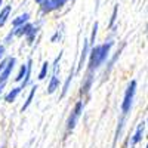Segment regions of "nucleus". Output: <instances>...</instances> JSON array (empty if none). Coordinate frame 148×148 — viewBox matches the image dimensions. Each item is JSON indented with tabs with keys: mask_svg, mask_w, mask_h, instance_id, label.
Returning <instances> with one entry per match:
<instances>
[{
	"mask_svg": "<svg viewBox=\"0 0 148 148\" xmlns=\"http://www.w3.org/2000/svg\"><path fill=\"white\" fill-rule=\"evenodd\" d=\"M127 148H136V147H127Z\"/></svg>",
	"mask_w": 148,
	"mask_h": 148,
	"instance_id": "obj_31",
	"label": "nucleus"
},
{
	"mask_svg": "<svg viewBox=\"0 0 148 148\" xmlns=\"http://www.w3.org/2000/svg\"><path fill=\"white\" fill-rule=\"evenodd\" d=\"M74 77H76V67H73V68L70 70L68 76H67V79H65V82H64V84H62V88H61V98H65V96H67V93H68V90H70V86H71Z\"/></svg>",
	"mask_w": 148,
	"mask_h": 148,
	"instance_id": "obj_13",
	"label": "nucleus"
},
{
	"mask_svg": "<svg viewBox=\"0 0 148 148\" xmlns=\"http://www.w3.org/2000/svg\"><path fill=\"white\" fill-rule=\"evenodd\" d=\"M15 67H16V58L15 56H9V61H8L5 70L0 73V86H6V83L10 79L12 73H14V70H15Z\"/></svg>",
	"mask_w": 148,
	"mask_h": 148,
	"instance_id": "obj_6",
	"label": "nucleus"
},
{
	"mask_svg": "<svg viewBox=\"0 0 148 148\" xmlns=\"http://www.w3.org/2000/svg\"><path fill=\"white\" fill-rule=\"evenodd\" d=\"M126 123H127V117L125 116H120L119 120H117V127H116V132H114V145L117 144V141L121 138L123 135V130L126 127Z\"/></svg>",
	"mask_w": 148,
	"mask_h": 148,
	"instance_id": "obj_14",
	"label": "nucleus"
},
{
	"mask_svg": "<svg viewBox=\"0 0 148 148\" xmlns=\"http://www.w3.org/2000/svg\"><path fill=\"white\" fill-rule=\"evenodd\" d=\"M98 30H99V24L95 22L93 25H92V33H90V37H88V40H89V46L92 47L93 45H96V36H98Z\"/></svg>",
	"mask_w": 148,
	"mask_h": 148,
	"instance_id": "obj_22",
	"label": "nucleus"
},
{
	"mask_svg": "<svg viewBox=\"0 0 148 148\" xmlns=\"http://www.w3.org/2000/svg\"><path fill=\"white\" fill-rule=\"evenodd\" d=\"M22 89H21V86H15V88H12L10 90H8L6 93H3V101L6 104H12V102H15L16 101V98L21 95Z\"/></svg>",
	"mask_w": 148,
	"mask_h": 148,
	"instance_id": "obj_12",
	"label": "nucleus"
},
{
	"mask_svg": "<svg viewBox=\"0 0 148 148\" xmlns=\"http://www.w3.org/2000/svg\"><path fill=\"white\" fill-rule=\"evenodd\" d=\"M59 88H61V80H59V77H58V76H52V74H51V79H49V83H47L46 93H47V95H53Z\"/></svg>",
	"mask_w": 148,
	"mask_h": 148,
	"instance_id": "obj_16",
	"label": "nucleus"
},
{
	"mask_svg": "<svg viewBox=\"0 0 148 148\" xmlns=\"http://www.w3.org/2000/svg\"><path fill=\"white\" fill-rule=\"evenodd\" d=\"M31 25H33V22H27V24H24V25L12 28V33H14L15 39H22V37H25L27 33H28V30L31 28Z\"/></svg>",
	"mask_w": 148,
	"mask_h": 148,
	"instance_id": "obj_17",
	"label": "nucleus"
},
{
	"mask_svg": "<svg viewBox=\"0 0 148 148\" xmlns=\"http://www.w3.org/2000/svg\"><path fill=\"white\" fill-rule=\"evenodd\" d=\"M25 70H27V65H25V64H22V65L19 67V71L16 73V76H15V82H16V83H21V82H22L24 76H25Z\"/></svg>",
	"mask_w": 148,
	"mask_h": 148,
	"instance_id": "obj_24",
	"label": "nucleus"
},
{
	"mask_svg": "<svg viewBox=\"0 0 148 148\" xmlns=\"http://www.w3.org/2000/svg\"><path fill=\"white\" fill-rule=\"evenodd\" d=\"M64 37V25H61V28H56V31L51 36V42L52 43H59Z\"/></svg>",
	"mask_w": 148,
	"mask_h": 148,
	"instance_id": "obj_23",
	"label": "nucleus"
},
{
	"mask_svg": "<svg viewBox=\"0 0 148 148\" xmlns=\"http://www.w3.org/2000/svg\"><path fill=\"white\" fill-rule=\"evenodd\" d=\"M3 58H6V46L3 43H0V61Z\"/></svg>",
	"mask_w": 148,
	"mask_h": 148,
	"instance_id": "obj_26",
	"label": "nucleus"
},
{
	"mask_svg": "<svg viewBox=\"0 0 148 148\" xmlns=\"http://www.w3.org/2000/svg\"><path fill=\"white\" fill-rule=\"evenodd\" d=\"M90 51V46H89V40L88 39H83V47H82V52L79 56V61L76 64V73H80L83 70V67L86 65V61H88V55Z\"/></svg>",
	"mask_w": 148,
	"mask_h": 148,
	"instance_id": "obj_8",
	"label": "nucleus"
},
{
	"mask_svg": "<svg viewBox=\"0 0 148 148\" xmlns=\"http://www.w3.org/2000/svg\"><path fill=\"white\" fill-rule=\"evenodd\" d=\"M117 16H119V5H114L113 8V12H111V16H110V21H108V28L113 30L117 24Z\"/></svg>",
	"mask_w": 148,
	"mask_h": 148,
	"instance_id": "obj_21",
	"label": "nucleus"
},
{
	"mask_svg": "<svg viewBox=\"0 0 148 148\" xmlns=\"http://www.w3.org/2000/svg\"><path fill=\"white\" fill-rule=\"evenodd\" d=\"M15 40V36H14V33H12V30L5 36V39H3V45L5 46H8V45H12V42Z\"/></svg>",
	"mask_w": 148,
	"mask_h": 148,
	"instance_id": "obj_25",
	"label": "nucleus"
},
{
	"mask_svg": "<svg viewBox=\"0 0 148 148\" xmlns=\"http://www.w3.org/2000/svg\"><path fill=\"white\" fill-rule=\"evenodd\" d=\"M34 2H36V5H40V3L43 2V0H34Z\"/></svg>",
	"mask_w": 148,
	"mask_h": 148,
	"instance_id": "obj_29",
	"label": "nucleus"
},
{
	"mask_svg": "<svg viewBox=\"0 0 148 148\" xmlns=\"http://www.w3.org/2000/svg\"><path fill=\"white\" fill-rule=\"evenodd\" d=\"M49 73H51V62H49V61H45V62L42 64V67H40V71H39V76H37V79H39L40 82L45 80V79L49 76Z\"/></svg>",
	"mask_w": 148,
	"mask_h": 148,
	"instance_id": "obj_20",
	"label": "nucleus"
},
{
	"mask_svg": "<svg viewBox=\"0 0 148 148\" xmlns=\"http://www.w3.org/2000/svg\"><path fill=\"white\" fill-rule=\"evenodd\" d=\"M31 19V15H30V12H22V14L16 15L14 19H12V28H15V27H19V25H24V24H27L30 22Z\"/></svg>",
	"mask_w": 148,
	"mask_h": 148,
	"instance_id": "obj_15",
	"label": "nucleus"
},
{
	"mask_svg": "<svg viewBox=\"0 0 148 148\" xmlns=\"http://www.w3.org/2000/svg\"><path fill=\"white\" fill-rule=\"evenodd\" d=\"M145 129H147V120H142L139 121L136 127H135V132L130 135L129 138V145L127 147H136L138 144L142 142L144 136H145Z\"/></svg>",
	"mask_w": 148,
	"mask_h": 148,
	"instance_id": "obj_5",
	"label": "nucleus"
},
{
	"mask_svg": "<svg viewBox=\"0 0 148 148\" xmlns=\"http://www.w3.org/2000/svg\"><path fill=\"white\" fill-rule=\"evenodd\" d=\"M8 61H9V56H6V58H3L2 61H0V73L5 70V67H6V64H8Z\"/></svg>",
	"mask_w": 148,
	"mask_h": 148,
	"instance_id": "obj_27",
	"label": "nucleus"
},
{
	"mask_svg": "<svg viewBox=\"0 0 148 148\" xmlns=\"http://www.w3.org/2000/svg\"><path fill=\"white\" fill-rule=\"evenodd\" d=\"M136 92H138V82L130 80L126 86V89H125V93H123V99H121V104H120V116L129 117L130 111L133 108V104H135Z\"/></svg>",
	"mask_w": 148,
	"mask_h": 148,
	"instance_id": "obj_2",
	"label": "nucleus"
},
{
	"mask_svg": "<svg viewBox=\"0 0 148 148\" xmlns=\"http://www.w3.org/2000/svg\"><path fill=\"white\" fill-rule=\"evenodd\" d=\"M25 65H27L25 76H24V79H22V82H21V84H19L22 90L25 89L27 86H30V84H31V76H33V58H28V59H27Z\"/></svg>",
	"mask_w": 148,
	"mask_h": 148,
	"instance_id": "obj_10",
	"label": "nucleus"
},
{
	"mask_svg": "<svg viewBox=\"0 0 148 148\" xmlns=\"http://www.w3.org/2000/svg\"><path fill=\"white\" fill-rule=\"evenodd\" d=\"M123 49H125V43L121 45V47L119 49L117 52H114V55H113V56L110 55V58L107 59V62L104 64V65H105V70H104V74H102V80L108 79V76L111 74V71H113V68H114L116 62L119 61V58H120V55H121V52H123Z\"/></svg>",
	"mask_w": 148,
	"mask_h": 148,
	"instance_id": "obj_7",
	"label": "nucleus"
},
{
	"mask_svg": "<svg viewBox=\"0 0 148 148\" xmlns=\"http://www.w3.org/2000/svg\"><path fill=\"white\" fill-rule=\"evenodd\" d=\"M114 46V40L113 39H108L105 40L104 43H99V45H93L89 51V55H88V61H86V73H90V74H95L99 68L104 67V64L107 62V59L110 58L111 55V49Z\"/></svg>",
	"mask_w": 148,
	"mask_h": 148,
	"instance_id": "obj_1",
	"label": "nucleus"
},
{
	"mask_svg": "<svg viewBox=\"0 0 148 148\" xmlns=\"http://www.w3.org/2000/svg\"><path fill=\"white\" fill-rule=\"evenodd\" d=\"M64 56V51H61L59 55H56V58L53 59V62L51 64V74L52 76H58L61 71V59Z\"/></svg>",
	"mask_w": 148,
	"mask_h": 148,
	"instance_id": "obj_19",
	"label": "nucleus"
},
{
	"mask_svg": "<svg viewBox=\"0 0 148 148\" xmlns=\"http://www.w3.org/2000/svg\"><path fill=\"white\" fill-rule=\"evenodd\" d=\"M40 27H42V22H37V24H33L31 28L28 30V33L25 36V42H27L28 46H33L34 45L37 36H39V33H40Z\"/></svg>",
	"mask_w": 148,
	"mask_h": 148,
	"instance_id": "obj_9",
	"label": "nucleus"
},
{
	"mask_svg": "<svg viewBox=\"0 0 148 148\" xmlns=\"http://www.w3.org/2000/svg\"><path fill=\"white\" fill-rule=\"evenodd\" d=\"M5 5V2H3V0H0V9H2V6Z\"/></svg>",
	"mask_w": 148,
	"mask_h": 148,
	"instance_id": "obj_30",
	"label": "nucleus"
},
{
	"mask_svg": "<svg viewBox=\"0 0 148 148\" xmlns=\"http://www.w3.org/2000/svg\"><path fill=\"white\" fill-rule=\"evenodd\" d=\"M36 92H37V86L33 84L31 89H30V92H28V95H27V98H25V102H24L22 107H21V111H22V113H24V111H27V110L30 108V105L33 104L34 96H36Z\"/></svg>",
	"mask_w": 148,
	"mask_h": 148,
	"instance_id": "obj_18",
	"label": "nucleus"
},
{
	"mask_svg": "<svg viewBox=\"0 0 148 148\" xmlns=\"http://www.w3.org/2000/svg\"><path fill=\"white\" fill-rule=\"evenodd\" d=\"M12 3H8V5H3L2 6V9H0V28H3L6 24H8V21H9V18H10V15H12Z\"/></svg>",
	"mask_w": 148,
	"mask_h": 148,
	"instance_id": "obj_11",
	"label": "nucleus"
},
{
	"mask_svg": "<svg viewBox=\"0 0 148 148\" xmlns=\"http://www.w3.org/2000/svg\"><path fill=\"white\" fill-rule=\"evenodd\" d=\"M3 89H5V86H0V99H2V96H3Z\"/></svg>",
	"mask_w": 148,
	"mask_h": 148,
	"instance_id": "obj_28",
	"label": "nucleus"
},
{
	"mask_svg": "<svg viewBox=\"0 0 148 148\" xmlns=\"http://www.w3.org/2000/svg\"><path fill=\"white\" fill-rule=\"evenodd\" d=\"M70 2H73V0H43L39 5V12H40V15L53 14V12H58L64 6H67Z\"/></svg>",
	"mask_w": 148,
	"mask_h": 148,
	"instance_id": "obj_4",
	"label": "nucleus"
},
{
	"mask_svg": "<svg viewBox=\"0 0 148 148\" xmlns=\"http://www.w3.org/2000/svg\"><path fill=\"white\" fill-rule=\"evenodd\" d=\"M83 111H84V102L82 99L76 101V104H74L73 110L70 111V114H68V117L65 120V135L71 133L74 129H76L77 123H79V120H80V117L83 114Z\"/></svg>",
	"mask_w": 148,
	"mask_h": 148,
	"instance_id": "obj_3",
	"label": "nucleus"
}]
</instances>
